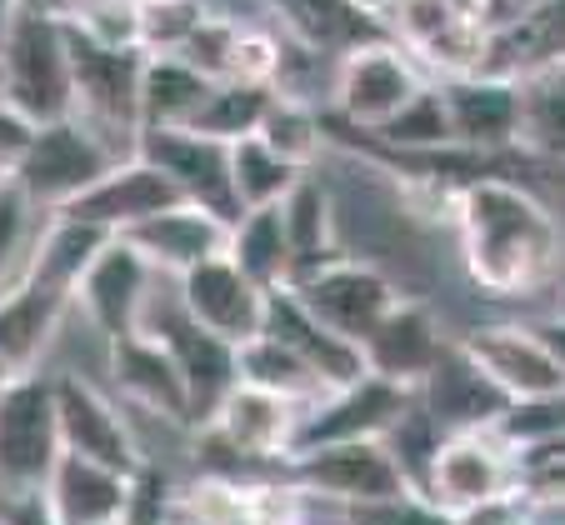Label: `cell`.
Segmentation results:
<instances>
[{
	"label": "cell",
	"mask_w": 565,
	"mask_h": 525,
	"mask_svg": "<svg viewBox=\"0 0 565 525\" xmlns=\"http://www.w3.org/2000/svg\"><path fill=\"white\" fill-rule=\"evenodd\" d=\"M205 15H211V0H140V51L181 55Z\"/></svg>",
	"instance_id": "obj_37"
},
{
	"label": "cell",
	"mask_w": 565,
	"mask_h": 525,
	"mask_svg": "<svg viewBox=\"0 0 565 525\" xmlns=\"http://www.w3.org/2000/svg\"><path fill=\"white\" fill-rule=\"evenodd\" d=\"M160 525H205V521L185 501H171V505H166V515H160Z\"/></svg>",
	"instance_id": "obj_45"
},
{
	"label": "cell",
	"mask_w": 565,
	"mask_h": 525,
	"mask_svg": "<svg viewBox=\"0 0 565 525\" xmlns=\"http://www.w3.org/2000/svg\"><path fill=\"white\" fill-rule=\"evenodd\" d=\"M280 100L276 86H246V81H221L211 90V100L201 106V116L185 130H201V136L235 146V140H250L260 130V120L270 116V106Z\"/></svg>",
	"instance_id": "obj_35"
},
{
	"label": "cell",
	"mask_w": 565,
	"mask_h": 525,
	"mask_svg": "<svg viewBox=\"0 0 565 525\" xmlns=\"http://www.w3.org/2000/svg\"><path fill=\"white\" fill-rule=\"evenodd\" d=\"M175 296H181V311L191 315L195 325H205L211 335L231 341L235 351L266 335V306L270 296L235 266L231 256H215L205 266L185 270L175 280Z\"/></svg>",
	"instance_id": "obj_16"
},
{
	"label": "cell",
	"mask_w": 565,
	"mask_h": 525,
	"mask_svg": "<svg viewBox=\"0 0 565 525\" xmlns=\"http://www.w3.org/2000/svg\"><path fill=\"white\" fill-rule=\"evenodd\" d=\"M266 335H276L280 345H290V351H296L331 390L351 386V381H361V375H365L361 345H351L345 335H335L326 321H316V315H310L306 306L290 296V290H270Z\"/></svg>",
	"instance_id": "obj_26"
},
{
	"label": "cell",
	"mask_w": 565,
	"mask_h": 525,
	"mask_svg": "<svg viewBox=\"0 0 565 525\" xmlns=\"http://www.w3.org/2000/svg\"><path fill=\"white\" fill-rule=\"evenodd\" d=\"M416 400L446 436H460V430H491L495 420H501V410L511 406V400L495 390L491 375L466 355V345L440 355V365L420 381Z\"/></svg>",
	"instance_id": "obj_24"
},
{
	"label": "cell",
	"mask_w": 565,
	"mask_h": 525,
	"mask_svg": "<svg viewBox=\"0 0 565 525\" xmlns=\"http://www.w3.org/2000/svg\"><path fill=\"white\" fill-rule=\"evenodd\" d=\"M215 81L201 75L181 55H146V75H140V130H166V126H191L201 106L211 100Z\"/></svg>",
	"instance_id": "obj_29"
},
{
	"label": "cell",
	"mask_w": 565,
	"mask_h": 525,
	"mask_svg": "<svg viewBox=\"0 0 565 525\" xmlns=\"http://www.w3.org/2000/svg\"><path fill=\"white\" fill-rule=\"evenodd\" d=\"M136 156L150 161L166 181L181 191L185 205H201V211L221 215L225 225L241 221V201H235V181H231V146L201 136V130L185 126H166V130H140Z\"/></svg>",
	"instance_id": "obj_13"
},
{
	"label": "cell",
	"mask_w": 565,
	"mask_h": 525,
	"mask_svg": "<svg viewBox=\"0 0 565 525\" xmlns=\"http://www.w3.org/2000/svg\"><path fill=\"white\" fill-rule=\"evenodd\" d=\"M45 501L61 525H110L130 515L136 475H120L110 465L81 461V456H61L45 481Z\"/></svg>",
	"instance_id": "obj_27"
},
{
	"label": "cell",
	"mask_w": 565,
	"mask_h": 525,
	"mask_svg": "<svg viewBox=\"0 0 565 525\" xmlns=\"http://www.w3.org/2000/svg\"><path fill=\"white\" fill-rule=\"evenodd\" d=\"M385 31L430 81H466V75H491L495 35L466 15L456 0H395L385 15Z\"/></svg>",
	"instance_id": "obj_7"
},
{
	"label": "cell",
	"mask_w": 565,
	"mask_h": 525,
	"mask_svg": "<svg viewBox=\"0 0 565 525\" xmlns=\"http://www.w3.org/2000/svg\"><path fill=\"white\" fill-rule=\"evenodd\" d=\"M456 126V146L470 156L521 150V81L515 75H466L440 81Z\"/></svg>",
	"instance_id": "obj_17"
},
{
	"label": "cell",
	"mask_w": 565,
	"mask_h": 525,
	"mask_svg": "<svg viewBox=\"0 0 565 525\" xmlns=\"http://www.w3.org/2000/svg\"><path fill=\"white\" fill-rule=\"evenodd\" d=\"M35 136H41V120H31L25 110H15L11 100H0V185H11L15 175H21Z\"/></svg>",
	"instance_id": "obj_40"
},
{
	"label": "cell",
	"mask_w": 565,
	"mask_h": 525,
	"mask_svg": "<svg viewBox=\"0 0 565 525\" xmlns=\"http://www.w3.org/2000/svg\"><path fill=\"white\" fill-rule=\"evenodd\" d=\"M35 215L41 211L25 201L21 185H0V296L25 276V260L35 250V236H41V231H31Z\"/></svg>",
	"instance_id": "obj_38"
},
{
	"label": "cell",
	"mask_w": 565,
	"mask_h": 525,
	"mask_svg": "<svg viewBox=\"0 0 565 525\" xmlns=\"http://www.w3.org/2000/svg\"><path fill=\"white\" fill-rule=\"evenodd\" d=\"M65 31H71L75 116L86 120V126H96L130 161L140 140V75H146V51L90 41L71 21H65Z\"/></svg>",
	"instance_id": "obj_3"
},
{
	"label": "cell",
	"mask_w": 565,
	"mask_h": 525,
	"mask_svg": "<svg viewBox=\"0 0 565 525\" xmlns=\"http://www.w3.org/2000/svg\"><path fill=\"white\" fill-rule=\"evenodd\" d=\"M351 525H460L456 515H446L440 505H430L426 495H401L385 505H361L351 515Z\"/></svg>",
	"instance_id": "obj_41"
},
{
	"label": "cell",
	"mask_w": 565,
	"mask_h": 525,
	"mask_svg": "<svg viewBox=\"0 0 565 525\" xmlns=\"http://www.w3.org/2000/svg\"><path fill=\"white\" fill-rule=\"evenodd\" d=\"M466 355L491 375L505 400H535L565 390L561 365L541 345L535 325H480L466 335Z\"/></svg>",
	"instance_id": "obj_19"
},
{
	"label": "cell",
	"mask_w": 565,
	"mask_h": 525,
	"mask_svg": "<svg viewBox=\"0 0 565 525\" xmlns=\"http://www.w3.org/2000/svg\"><path fill=\"white\" fill-rule=\"evenodd\" d=\"M535 335H541V345H545V351H551V361L561 365V375H565V311L545 315V321L535 325Z\"/></svg>",
	"instance_id": "obj_44"
},
{
	"label": "cell",
	"mask_w": 565,
	"mask_h": 525,
	"mask_svg": "<svg viewBox=\"0 0 565 525\" xmlns=\"http://www.w3.org/2000/svg\"><path fill=\"white\" fill-rule=\"evenodd\" d=\"M300 175H310V171H300V165H290L286 156H276L260 136L235 140L231 146V181H235V201H241V211L280 205L300 185Z\"/></svg>",
	"instance_id": "obj_34"
},
{
	"label": "cell",
	"mask_w": 565,
	"mask_h": 525,
	"mask_svg": "<svg viewBox=\"0 0 565 525\" xmlns=\"http://www.w3.org/2000/svg\"><path fill=\"white\" fill-rule=\"evenodd\" d=\"M120 240H130V246L140 250V256L150 260V270L156 276H171L181 280L185 270L205 266V260L225 256V240H231V225L221 221V215L201 211V205H171V211L150 215V221H140L136 231H126Z\"/></svg>",
	"instance_id": "obj_22"
},
{
	"label": "cell",
	"mask_w": 565,
	"mask_h": 525,
	"mask_svg": "<svg viewBox=\"0 0 565 525\" xmlns=\"http://www.w3.org/2000/svg\"><path fill=\"white\" fill-rule=\"evenodd\" d=\"M171 205H181V191H175L150 161L130 156V161H120L106 181H96L71 211H61V215H75V221L96 225L106 236H126V231H136L140 221L171 211Z\"/></svg>",
	"instance_id": "obj_23"
},
{
	"label": "cell",
	"mask_w": 565,
	"mask_h": 525,
	"mask_svg": "<svg viewBox=\"0 0 565 525\" xmlns=\"http://www.w3.org/2000/svg\"><path fill=\"white\" fill-rule=\"evenodd\" d=\"M106 375H110V386H116L130 406L146 410V416L171 420V426H191V396H185L181 365H175V355L166 351L160 335L136 331V335H126V341H110Z\"/></svg>",
	"instance_id": "obj_18"
},
{
	"label": "cell",
	"mask_w": 565,
	"mask_h": 525,
	"mask_svg": "<svg viewBox=\"0 0 565 525\" xmlns=\"http://www.w3.org/2000/svg\"><path fill=\"white\" fill-rule=\"evenodd\" d=\"M61 446V416H55V375L21 371L0 390V491H45Z\"/></svg>",
	"instance_id": "obj_6"
},
{
	"label": "cell",
	"mask_w": 565,
	"mask_h": 525,
	"mask_svg": "<svg viewBox=\"0 0 565 525\" xmlns=\"http://www.w3.org/2000/svg\"><path fill=\"white\" fill-rule=\"evenodd\" d=\"M280 221H286V240H290V256H296L290 280L345 256L341 250V221H335V201H331V191H326L320 181H310V175H300V185L280 201Z\"/></svg>",
	"instance_id": "obj_28"
},
{
	"label": "cell",
	"mask_w": 565,
	"mask_h": 525,
	"mask_svg": "<svg viewBox=\"0 0 565 525\" xmlns=\"http://www.w3.org/2000/svg\"><path fill=\"white\" fill-rule=\"evenodd\" d=\"M120 161H126V156H120L96 126H86L81 116L51 120V126H41V136H35L15 185H21L25 201H31L41 215H61V211H71L96 181H106Z\"/></svg>",
	"instance_id": "obj_5"
},
{
	"label": "cell",
	"mask_w": 565,
	"mask_h": 525,
	"mask_svg": "<svg viewBox=\"0 0 565 525\" xmlns=\"http://www.w3.org/2000/svg\"><path fill=\"white\" fill-rule=\"evenodd\" d=\"M0 71H6V100L15 110H25L31 120L51 126V120L75 116V71L65 15H15L11 41L0 51Z\"/></svg>",
	"instance_id": "obj_2"
},
{
	"label": "cell",
	"mask_w": 565,
	"mask_h": 525,
	"mask_svg": "<svg viewBox=\"0 0 565 525\" xmlns=\"http://www.w3.org/2000/svg\"><path fill=\"white\" fill-rule=\"evenodd\" d=\"M450 215H456L466 276L476 286L515 296L541 286L561 266V225L511 175H480L460 185Z\"/></svg>",
	"instance_id": "obj_1"
},
{
	"label": "cell",
	"mask_w": 565,
	"mask_h": 525,
	"mask_svg": "<svg viewBox=\"0 0 565 525\" xmlns=\"http://www.w3.org/2000/svg\"><path fill=\"white\" fill-rule=\"evenodd\" d=\"M55 416H61L65 456L110 465V471H120V475L146 471L136 430H130V420L120 416V406L96 386V381H86V375H75V371L55 375Z\"/></svg>",
	"instance_id": "obj_14"
},
{
	"label": "cell",
	"mask_w": 565,
	"mask_h": 525,
	"mask_svg": "<svg viewBox=\"0 0 565 525\" xmlns=\"http://www.w3.org/2000/svg\"><path fill=\"white\" fill-rule=\"evenodd\" d=\"M561 311H565V286H561Z\"/></svg>",
	"instance_id": "obj_51"
},
{
	"label": "cell",
	"mask_w": 565,
	"mask_h": 525,
	"mask_svg": "<svg viewBox=\"0 0 565 525\" xmlns=\"http://www.w3.org/2000/svg\"><path fill=\"white\" fill-rule=\"evenodd\" d=\"M430 75L411 61L406 51L395 41H375L351 51L345 61H335V90H331V106L341 110L345 126H361V130H381L395 110L406 106Z\"/></svg>",
	"instance_id": "obj_15"
},
{
	"label": "cell",
	"mask_w": 565,
	"mask_h": 525,
	"mask_svg": "<svg viewBox=\"0 0 565 525\" xmlns=\"http://www.w3.org/2000/svg\"><path fill=\"white\" fill-rule=\"evenodd\" d=\"M15 15H21V0H0V51H6V41H11Z\"/></svg>",
	"instance_id": "obj_47"
},
{
	"label": "cell",
	"mask_w": 565,
	"mask_h": 525,
	"mask_svg": "<svg viewBox=\"0 0 565 525\" xmlns=\"http://www.w3.org/2000/svg\"><path fill=\"white\" fill-rule=\"evenodd\" d=\"M65 21L86 31L90 41L136 45L140 51V0H75Z\"/></svg>",
	"instance_id": "obj_39"
},
{
	"label": "cell",
	"mask_w": 565,
	"mask_h": 525,
	"mask_svg": "<svg viewBox=\"0 0 565 525\" xmlns=\"http://www.w3.org/2000/svg\"><path fill=\"white\" fill-rule=\"evenodd\" d=\"M446 351L450 345L440 335L436 311L420 306V300H401L371 331V341L361 345L365 371L381 375V381H395V386H406V390H420V381L436 371Z\"/></svg>",
	"instance_id": "obj_20"
},
{
	"label": "cell",
	"mask_w": 565,
	"mask_h": 525,
	"mask_svg": "<svg viewBox=\"0 0 565 525\" xmlns=\"http://www.w3.org/2000/svg\"><path fill=\"white\" fill-rule=\"evenodd\" d=\"M521 150L565 161V65L521 75Z\"/></svg>",
	"instance_id": "obj_33"
},
{
	"label": "cell",
	"mask_w": 565,
	"mask_h": 525,
	"mask_svg": "<svg viewBox=\"0 0 565 525\" xmlns=\"http://www.w3.org/2000/svg\"><path fill=\"white\" fill-rule=\"evenodd\" d=\"M290 465V481L306 485V491H320L331 501L351 505H385V501H401V495H420L411 485V475L401 471V461L391 456L385 440H345V446H320L296 456Z\"/></svg>",
	"instance_id": "obj_12"
},
{
	"label": "cell",
	"mask_w": 565,
	"mask_h": 525,
	"mask_svg": "<svg viewBox=\"0 0 565 525\" xmlns=\"http://www.w3.org/2000/svg\"><path fill=\"white\" fill-rule=\"evenodd\" d=\"M375 140H381V146H391V150H401V156H416V161L456 150V126H450V106H446L440 81H426V86H420L406 106H401L381 130H375Z\"/></svg>",
	"instance_id": "obj_31"
},
{
	"label": "cell",
	"mask_w": 565,
	"mask_h": 525,
	"mask_svg": "<svg viewBox=\"0 0 565 525\" xmlns=\"http://www.w3.org/2000/svg\"><path fill=\"white\" fill-rule=\"evenodd\" d=\"M411 406H416V390L365 371L361 381H351L341 390H326L316 406L300 410V426H296L286 461H296V456L320 450V446H345V440H385Z\"/></svg>",
	"instance_id": "obj_10"
},
{
	"label": "cell",
	"mask_w": 565,
	"mask_h": 525,
	"mask_svg": "<svg viewBox=\"0 0 565 525\" xmlns=\"http://www.w3.org/2000/svg\"><path fill=\"white\" fill-rule=\"evenodd\" d=\"M75 0H21V11H41V15H71Z\"/></svg>",
	"instance_id": "obj_46"
},
{
	"label": "cell",
	"mask_w": 565,
	"mask_h": 525,
	"mask_svg": "<svg viewBox=\"0 0 565 525\" xmlns=\"http://www.w3.org/2000/svg\"><path fill=\"white\" fill-rule=\"evenodd\" d=\"M286 290L316 315V321H326L351 345L371 341L375 325L406 300L381 266H371V260H351V256L331 260V266H320V270H306V276H296Z\"/></svg>",
	"instance_id": "obj_8"
},
{
	"label": "cell",
	"mask_w": 565,
	"mask_h": 525,
	"mask_svg": "<svg viewBox=\"0 0 565 525\" xmlns=\"http://www.w3.org/2000/svg\"><path fill=\"white\" fill-rule=\"evenodd\" d=\"M146 331L166 341V351L175 355L185 381V396H191V426H211V416L221 410V400L241 386V351L221 335H211L205 325H195L191 315L181 311V296L171 286V300H150Z\"/></svg>",
	"instance_id": "obj_9"
},
{
	"label": "cell",
	"mask_w": 565,
	"mask_h": 525,
	"mask_svg": "<svg viewBox=\"0 0 565 525\" xmlns=\"http://www.w3.org/2000/svg\"><path fill=\"white\" fill-rule=\"evenodd\" d=\"M166 276L150 270V260L140 256L130 240L110 236L106 246L96 250V260L86 266L81 286H75V311L90 321V331L100 341H126V335L146 331L150 300H156V286Z\"/></svg>",
	"instance_id": "obj_11"
},
{
	"label": "cell",
	"mask_w": 565,
	"mask_h": 525,
	"mask_svg": "<svg viewBox=\"0 0 565 525\" xmlns=\"http://www.w3.org/2000/svg\"><path fill=\"white\" fill-rule=\"evenodd\" d=\"M225 256L246 270L260 290H286L290 270H296V256H290L286 240V221H280V205H266V211H246L231 225V240H225Z\"/></svg>",
	"instance_id": "obj_30"
},
{
	"label": "cell",
	"mask_w": 565,
	"mask_h": 525,
	"mask_svg": "<svg viewBox=\"0 0 565 525\" xmlns=\"http://www.w3.org/2000/svg\"><path fill=\"white\" fill-rule=\"evenodd\" d=\"M276 25L290 35V45L310 55H331V61H345L351 51L375 41H391L381 15L361 11L355 0H260Z\"/></svg>",
	"instance_id": "obj_25"
},
{
	"label": "cell",
	"mask_w": 565,
	"mask_h": 525,
	"mask_svg": "<svg viewBox=\"0 0 565 525\" xmlns=\"http://www.w3.org/2000/svg\"><path fill=\"white\" fill-rule=\"evenodd\" d=\"M241 386L270 390V396L290 400V406H300V410L316 406V400L331 390L290 345H280L276 335H260V341L241 345Z\"/></svg>",
	"instance_id": "obj_32"
},
{
	"label": "cell",
	"mask_w": 565,
	"mask_h": 525,
	"mask_svg": "<svg viewBox=\"0 0 565 525\" xmlns=\"http://www.w3.org/2000/svg\"><path fill=\"white\" fill-rule=\"evenodd\" d=\"M15 375H21V371H15V365H11V361H6V355H0V390H6V386H11V381H15Z\"/></svg>",
	"instance_id": "obj_49"
},
{
	"label": "cell",
	"mask_w": 565,
	"mask_h": 525,
	"mask_svg": "<svg viewBox=\"0 0 565 525\" xmlns=\"http://www.w3.org/2000/svg\"><path fill=\"white\" fill-rule=\"evenodd\" d=\"M515 525H565L561 491H521L515 495Z\"/></svg>",
	"instance_id": "obj_42"
},
{
	"label": "cell",
	"mask_w": 565,
	"mask_h": 525,
	"mask_svg": "<svg viewBox=\"0 0 565 525\" xmlns=\"http://www.w3.org/2000/svg\"><path fill=\"white\" fill-rule=\"evenodd\" d=\"M355 6H361V11H371V15H381V21L395 11V0H355Z\"/></svg>",
	"instance_id": "obj_48"
},
{
	"label": "cell",
	"mask_w": 565,
	"mask_h": 525,
	"mask_svg": "<svg viewBox=\"0 0 565 525\" xmlns=\"http://www.w3.org/2000/svg\"><path fill=\"white\" fill-rule=\"evenodd\" d=\"M110 525H126V521H110Z\"/></svg>",
	"instance_id": "obj_52"
},
{
	"label": "cell",
	"mask_w": 565,
	"mask_h": 525,
	"mask_svg": "<svg viewBox=\"0 0 565 525\" xmlns=\"http://www.w3.org/2000/svg\"><path fill=\"white\" fill-rule=\"evenodd\" d=\"M521 491H525L521 456H515L495 430H460V436H446L426 471V485H420V495H426L430 505H440L446 515H456V521L515 501Z\"/></svg>",
	"instance_id": "obj_4"
},
{
	"label": "cell",
	"mask_w": 565,
	"mask_h": 525,
	"mask_svg": "<svg viewBox=\"0 0 565 525\" xmlns=\"http://www.w3.org/2000/svg\"><path fill=\"white\" fill-rule=\"evenodd\" d=\"M0 525H61L45 501V491H21L6 495V511H0Z\"/></svg>",
	"instance_id": "obj_43"
},
{
	"label": "cell",
	"mask_w": 565,
	"mask_h": 525,
	"mask_svg": "<svg viewBox=\"0 0 565 525\" xmlns=\"http://www.w3.org/2000/svg\"><path fill=\"white\" fill-rule=\"evenodd\" d=\"M256 136L266 140L276 156H286L290 165H300V171H310V161H316L320 146H326V126H320L316 106H306V100H286V96L270 106V116L260 120Z\"/></svg>",
	"instance_id": "obj_36"
},
{
	"label": "cell",
	"mask_w": 565,
	"mask_h": 525,
	"mask_svg": "<svg viewBox=\"0 0 565 525\" xmlns=\"http://www.w3.org/2000/svg\"><path fill=\"white\" fill-rule=\"evenodd\" d=\"M296 426H300V406L256 386H235L211 416L205 436L215 446H225L231 456H246V461H286Z\"/></svg>",
	"instance_id": "obj_21"
},
{
	"label": "cell",
	"mask_w": 565,
	"mask_h": 525,
	"mask_svg": "<svg viewBox=\"0 0 565 525\" xmlns=\"http://www.w3.org/2000/svg\"><path fill=\"white\" fill-rule=\"evenodd\" d=\"M0 100H6V71H0Z\"/></svg>",
	"instance_id": "obj_50"
}]
</instances>
